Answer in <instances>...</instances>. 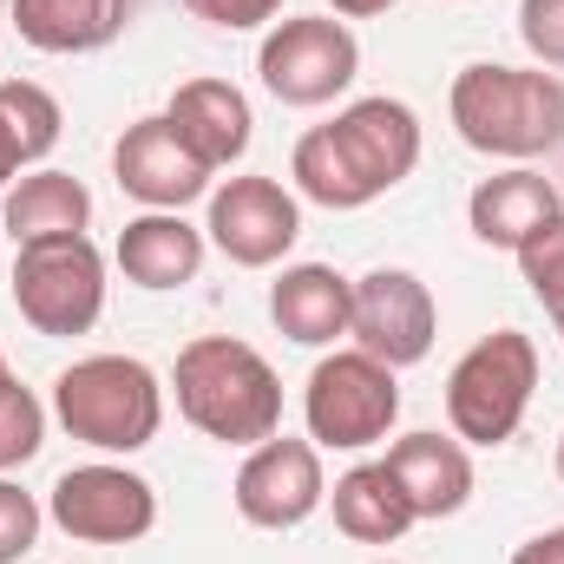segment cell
<instances>
[{
	"label": "cell",
	"instance_id": "18",
	"mask_svg": "<svg viewBox=\"0 0 564 564\" xmlns=\"http://www.w3.org/2000/svg\"><path fill=\"white\" fill-rule=\"evenodd\" d=\"M119 270L139 289H184L204 270V230L184 210H144L119 230Z\"/></svg>",
	"mask_w": 564,
	"mask_h": 564
},
{
	"label": "cell",
	"instance_id": "2",
	"mask_svg": "<svg viewBox=\"0 0 564 564\" xmlns=\"http://www.w3.org/2000/svg\"><path fill=\"white\" fill-rule=\"evenodd\" d=\"M177 388V414L197 426L204 440L224 446H263L270 433H282V381L276 368L237 341V335H197L177 348L171 368Z\"/></svg>",
	"mask_w": 564,
	"mask_h": 564
},
{
	"label": "cell",
	"instance_id": "30",
	"mask_svg": "<svg viewBox=\"0 0 564 564\" xmlns=\"http://www.w3.org/2000/svg\"><path fill=\"white\" fill-rule=\"evenodd\" d=\"M328 7H335L341 20H375V13H388L394 0H328Z\"/></svg>",
	"mask_w": 564,
	"mask_h": 564
},
{
	"label": "cell",
	"instance_id": "21",
	"mask_svg": "<svg viewBox=\"0 0 564 564\" xmlns=\"http://www.w3.org/2000/svg\"><path fill=\"white\" fill-rule=\"evenodd\" d=\"M0 224L13 243H40V237H79L93 224V191L73 177V171H26L7 204H0Z\"/></svg>",
	"mask_w": 564,
	"mask_h": 564
},
{
	"label": "cell",
	"instance_id": "1",
	"mask_svg": "<svg viewBox=\"0 0 564 564\" xmlns=\"http://www.w3.org/2000/svg\"><path fill=\"white\" fill-rule=\"evenodd\" d=\"M414 164H421V119H414V106L381 93V99H355L328 126L302 132L289 177L322 210H361L381 191H394Z\"/></svg>",
	"mask_w": 564,
	"mask_h": 564
},
{
	"label": "cell",
	"instance_id": "15",
	"mask_svg": "<svg viewBox=\"0 0 564 564\" xmlns=\"http://www.w3.org/2000/svg\"><path fill=\"white\" fill-rule=\"evenodd\" d=\"M348 315H355V282L328 263H289L270 282V322H276L289 341L302 348H328L348 335Z\"/></svg>",
	"mask_w": 564,
	"mask_h": 564
},
{
	"label": "cell",
	"instance_id": "26",
	"mask_svg": "<svg viewBox=\"0 0 564 564\" xmlns=\"http://www.w3.org/2000/svg\"><path fill=\"white\" fill-rule=\"evenodd\" d=\"M519 40L545 73H564V0H519Z\"/></svg>",
	"mask_w": 564,
	"mask_h": 564
},
{
	"label": "cell",
	"instance_id": "13",
	"mask_svg": "<svg viewBox=\"0 0 564 564\" xmlns=\"http://www.w3.org/2000/svg\"><path fill=\"white\" fill-rule=\"evenodd\" d=\"M112 171H119V191L139 197L144 210H184V204L210 197V171L177 144L164 112L126 126V139L112 144Z\"/></svg>",
	"mask_w": 564,
	"mask_h": 564
},
{
	"label": "cell",
	"instance_id": "5",
	"mask_svg": "<svg viewBox=\"0 0 564 564\" xmlns=\"http://www.w3.org/2000/svg\"><path fill=\"white\" fill-rule=\"evenodd\" d=\"M539 388V341L519 328L479 335L446 375V421L466 446H506Z\"/></svg>",
	"mask_w": 564,
	"mask_h": 564
},
{
	"label": "cell",
	"instance_id": "17",
	"mask_svg": "<svg viewBox=\"0 0 564 564\" xmlns=\"http://www.w3.org/2000/svg\"><path fill=\"white\" fill-rule=\"evenodd\" d=\"M558 184L552 177H539V171H499V177H486L473 197H466V224H473V237L486 243V250H519L532 230H545L552 217H558Z\"/></svg>",
	"mask_w": 564,
	"mask_h": 564
},
{
	"label": "cell",
	"instance_id": "32",
	"mask_svg": "<svg viewBox=\"0 0 564 564\" xmlns=\"http://www.w3.org/2000/svg\"><path fill=\"white\" fill-rule=\"evenodd\" d=\"M558 479H564V433H558Z\"/></svg>",
	"mask_w": 564,
	"mask_h": 564
},
{
	"label": "cell",
	"instance_id": "7",
	"mask_svg": "<svg viewBox=\"0 0 564 564\" xmlns=\"http://www.w3.org/2000/svg\"><path fill=\"white\" fill-rule=\"evenodd\" d=\"M302 421L308 440L328 453H361L375 440H388L401 421V381L388 361L361 355V348H335L315 361L308 388H302Z\"/></svg>",
	"mask_w": 564,
	"mask_h": 564
},
{
	"label": "cell",
	"instance_id": "19",
	"mask_svg": "<svg viewBox=\"0 0 564 564\" xmlns=\"http://www.w3.org/2000/svg\"><path fill=\"white\" fill-rule=\"evenodd\" d=\"M132 0H13V33L40 53H99L126 33Z\"/></svg>",
	"mask_w": 564,
	"mask_h": 564
},
{
	"label": "cell",
	"instance_id": "10",
	"mask_svg": "<svg viewBox=\"0 0 564 564\" xmlns=\"http://www.w3.org/2000/svg\"><path fill=\"white\" fill-rule=\"evenodd\" d=\"M348 335L361 355L388 361L394 375L414 368L433 355V335H440V308H433V289L414 270H368L355 282V315H348Z\"/></svg>",
	"mask_w": 564,
	"mask_h": 564
},
{
	"label": "cell",
	"instance_id": "25",
	"mask_svg": "<svg viewBox=\"0 0 564 564\" xmlns=\"http://www.w3.org/2000/svg\"><path fill=\"white\" fill-rule=\"evenodd\" d=\"M40 525H46L40 499L0 473V564H20V558H26V552L40 545Z\"/></svg>",
	"mask_w": 564,
	"mask_h": 564
},
{
	"label": "cell",
	"instance_id": "22",
	"mask_svg": "<svg viewBox=\"0 0 564 564\" xmlns=\"http://www.w3.org/2000/svg\"><path fill=\"white\" fill-rule=\"evenodd\" d=\"M0 119H7V132L20 139V158L26 164H40L53 144H59V99L46 93V86H33V79H0Z\"/></svg>",
	"mask_w": 564,
	"mask_h": 564
},
{
	"label": "cell",
	"instance_id": "16",
	"mask_svg": "<svg viewBox=\"0 0 564 564\" xmlns=\"http://www.w3.org/2000/svg\"><path fill=\"white\" fill-rule=\"evenodd\" d=\"M388 473L401 479L414 519H453L466 499H473V459H466V440L453 433H408L388 446Z\"/></svg>",
	"mask_w": 564,
	"mask_h": 564
},
{
	"label": "cell",
	"instance_id": "28",
	"mask_svg": "<svg viewBox=\"0 0 564 564\" xmlns=\"http://www.w3.org/2000/svg\"><path fill=\"white\" fill-rule=\"evenodd\" d=\"M512 564H564V525L539 532V539H525V545L512 552Z\"/></svg>",
	"mask_w": 564,
	"mask_h": 564
},
{
	"label": "cell",
	"instance_id": "12",
	"mask_svg": "<svg viewBox=\"0 0 564 564\" xmlns=\"http://www.w3.org/2000/svg\"><path fill=\"white\" fill-rule=\"evenodd\" d=\"M322 499H328V479H322V446L315 440L270 433L237 466V512L263 532H295L302 519H315Z\"/></svg>",
	"mask_w": 564,
	"mask_h": 564
},
{
	"label": "cell",
	"instance_id": "20",
	"mask_svg": "<svg viewBox=\"0 0 564 564\" xmlns=\"http://www.w3.org/2000/svg\"><path fill=\"white\" fill-rule=\"evenodd\" d=\"M328 506H335V532L355 539V545H394L408 525H421L414 506H408V492H401V479L388 473V459L348 466V473L335 479Z\"/></svg>",
	"mask_w": 564,
	"mask_h": 564
},
{
	"label": "cell",
	"instance_id": "27",
	"mask_svg": "<svg viewBox=\"0 0 564 564\" xmlns=\"http://www.w3.org/2000/svg\"><path fill=\"white\" fill-rule=\"evenodd\" d=\"M197 20L224 26V33H250V26H270L282 13V0H184Z\"/></svg>",
	"mask_w": 564,
	"mask_h": 564
},
{
	"label": "cell",
	"instance_id": "33",
	"mask_svg": "<svg viewBox=\"0 0 564 564\" xmlns=\"http://www.w3.org/2000/svg\"><path fill=\"white\" fill-rule=\"evenodd\" d=\"M558 335H564V315H558Z\"/></svg>",
	"mask_w": 564,
	"mask_h": 564
},
{
	"label": "cell",
	"instance_id": "6",
	"mask_svg": "<svg viewBox=\"0 0 564 564\" xmlns=\"http://www.w3.org/2000/svg\"><path fill=\"white\" fill-rule=\"evenodd\" d=\"M13 308L33 335L73 341L106 315V257L99 243L79 237H40L13 243Z\"/></svg>",
	"mask_w": 564,
	"mask_h": 564
},
{
	"label": "cell",
	"instance_id": "29",
	"mask_svg": "<svg viewBox=\"0 0 564 564\" xmlns=\"http://www.w3.org/2000/svg\"><path fill=\"white\" fill-rule=\"evenodd\" d=\"M20 164H26V158H20V139H13V132H7V119H0V191L20 177Z\"/></svg>",
	"mask_w": 564,
	"mask_h": 564
},
{
	"label": "cell",
	"instance_id": "23",
	"mask_svg": "<svg viewBox=\"0 0 564 564\" xmlns=\"http://www.w3.org/2000/svg\"><path fill=\"white\" fill-rule=\"evenodd\" d=\"M512 257H519V276H525V289H532L552 315H564V210L545 224V230H532Z\"/></svg>",
	"mask_w": 564,
	"mask_h": 564
},
{
	"label": "cell",
	"instance_id": "31",
	"mask_svg": "<svg viewBox=\"0 0 564 564\" xmlns=\"http://www.w3.org/2000/svg\"><path fill=\"white\" fill-rule=\"evenodd\" d=\"M7 388H13V368H7V355H0V394H7Z\"/></svg>",
	"mask_w": 564,
	"mask_h": 564
},
{
	"label": "cell",
	"instance_id": "11",
	"mask_svg": "<svg viewBox=\"0 0 564 564\" xmlns=\"http://www.w3.org/2000/svg\"><path fill=\"white\" fill-rule=\"evenodd\" d=\"M204 237L237 263V270H270L302 237V204L276 177H224L210 191V224Z\"/></svg>",
	"mask_w": 564,
	"mask_h": 564
},
{
	"label": "cell",
	"instance_id": "24",
	"mask_svg": "<svg viewBox=\"0 0 564 564\" xmlns=\"http://www.w3.org/2000/svg\"><path fill=\"white\" fill-rule=\"evenodd\" d=\"M40 440H46V408L33 401V388H7L0 394V473H13V466H26L33 453H40Z\"/></svg>",
	"mask_w": 564,
	"mask_h": 564
},
{
	"label": "cell",
	"instance_id": "4",
	"mask_svg": "<svg viewBox=\"0 0 564 564\" xmlns=\"http://www.w3.org/2000/svg\"><path fill=\"white\" fill-rule=\"evenodd\" d=\"M53 414L99 453H139L164 426V381L139 355H86L53 381Z\"/></svg>",
	"mask_w": 564,
	"mask_h": 564
},
{
	"label": "cell",
	"instance_id": "9",
	"mask_svg": "<svg viewBox=\"0 0 564 564\" xmlns=\"http://www.w3.org/2000/svg\"><path fill=\"white\" fill-rule=\"evenodd\" d=\"M46 519L66 539H79V545H139L144 532L158 525V492L132 466L93 459V466H73V473L53 479Z\"/></svg>",
	"mask_w": 564,
	"mask_h": 564
},
{
	"label": "cell",
	"instance_id": "14",
	"mask_svg": "<svg viewBox=\"0 0 564 564\" xmlns=\"http://www.w3.org/2000/svg\"><path fill=\"white\" fill-rule=\"evenodd\" d=\"M164 119H171L177 144H184V151H191L204 171H224V164H237V158L250 151V139H257L250 99H243L230 79H184V86L171 93Z\"/></svg>",
	"mask_w": 564,
	"mask_h": 564
},
{
	"label": "cell",
	"instance_id": "3",
	"mask_svg": "<svg viewBox=\"0 0 564 564\" xmlns=\"http://www.w3.org/2000/svg\"><path fill=\"white\" fill-rule=\"evenodd\" d=\"M453 132L486 158H545L564 144V79L545 66H466L453 79Z\"/></svg>",
	"mask_w": 564,
	"mask_h": 564
},
{
	"label": "cell",
	"instance_id": "8",
	"mask_svg": "<svg viewBox=\"0 0 564 564\" xmlns=\"http://www.w3.org/2000/svg\"><path fill=\"white\" fill-rule=\"evenodd\" d=\"M257 73L270 86V99L282 106H328L355 86L361 73V46L341 20L328 13H295V20H276L263 33V53H257Z\"/></svg>",
	"mask_w": 564,
	"mask_h": 564
}]
</instances>
